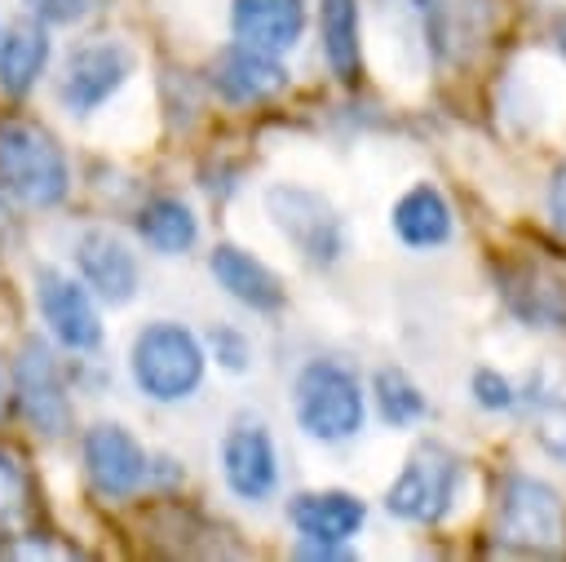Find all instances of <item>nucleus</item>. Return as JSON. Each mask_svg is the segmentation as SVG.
Segmentation results:
<instances>
[{
  "label": "nucleus",
  "instance_id": "nucleus-7",
  "mask_svg": "<svg viewBox=\"0 0 566 562\" xmlns=\"http://www.w3.org/2000/svg\"><path fill=\"white\" fill-rule=\"evenodd\" d=\"M9 381H13V407L18 416L44 434V438H62L71 429V398H66V381H62V367L53 358V350L40 341V336H27L18 345V358L9 367Z\"/></svg>",
  "mask_w": 566,
  "mask_h": 562
},
{
  "label": "nucleus",
  "instance_id": "nucleus-16",
  "mask_svg": "<svg viewBox=\"0 0 566 562\" xmlns=\"http://www.w3.org/2000/svg\"><path fill=\"white\" fill-rule=\"evenodd\" d=\"M287 522L296 527L301 540H332V544H349L358 535V527L367 522V504L354 491L340 487H323V491H296L287 500Z\"/></svg>",
  "mask_w": 566,
  "mask_h": 562
},
{
  "label": "nucleus",
  "instance_id": "nucleus-22",
  "mask_svg": "<svg viewBox=\"0 0 566 562\" xmlns=\"http://www.w3.org/2000/svg\"><path fill=\"white\" fill-rule=\"evenodd\" d=\"M371 394H376V407H380V420L402 429V425H416L429 416V398L420 394V385L402 372V367H380L376 381H371Z\"/></svg>",
  "mask_w": 566,
  "mask_h": 562
},
{
  "label": "nucleus",
  "instance_id": "nucleus-8",
  "mask_svg": "<svg viewBox=\"0 0 566 562\" xmlns=\"http://www.w3.org/2000/svg\"><path fill=\"white\" fill-rule=\"evenodd\" d=\"M35 310L49 327V336L71 350V354H93L102 345V314H97V296L84 288V279L57 270V266H40L35 270Z\"/></svg>",
  "mask_w": 566,
  "mask_h": 562
},
{
  "label": "nucleus",
  "instance_id": "nucleus-14",
  "mask_svg": "<svg viewBox=\"0 0 566 562\" xmlns=\"http://www.w3.org/2000/svg\"><path fill=\"white\" fill-rule=\"evenodd\" d=\"M75 270H80L84 288L106 305H128L137 296V283H142L133 248L102 226H93L75 239Z\"/></svg>",
  "mask_w": 566,
  "mask_h": 562
},
{
  "label": "nucleus",
  "instance_id": "nucleus-29",
  "mask_svg": "<svg viewBox=\"0 0 566 562\" xmlns=\"http://www.w3.org/2000/svg\"><path fill=\"white\" fill-rule=\"evenodd\" d=\"M296 558H323V562H336V558H349V544H332V540H296Z\"/></svg>",
  "mask_w": 566,
  "mask_h": 562
},
{
  "label": "nucleus",
  "instance_id": "nucleus-10",
  "mask_svg": "<svg viewBox=\"0 0 566 562\" xmlns=\"http://www.w3.org/2000/svg\"><path fill=\"white\" fill-rule=\"evenodd\" d=\"M221 478L226 487L256 504L279 487V451L270 438V425L252 412H239L221 434Z\"/></svg>",
  "mask_w": 566,
  "mask_h": 562
},
{
  "label": "nucleus",
  "instance_id": "nucleus-24",
  "mask_svg": "<svg viewBox=\"0 0 566 562\" xmlns=\"http://www.w3.org/2000/svg\"><path fill=\"white\" fill-rule=\"evenodd\" d=\"M203 354H212L226 372H248V367H252V341H248L239 327H230V323L208 327V336H203Z\"/></svg>",
  "mask_w": 566,
  "mask_h": 562
},
{
  "label": "nucleus",
  "instance_id": "nucleus-26",
  "mask_svg": "<svg viewBox=\"0 0 566 562\" xmlns=\"http://www.w3.org/2000/svg\"><path fill=\"white\" fill-rule=\"evenodd\" d=\"M535 438H539V447H544L557 465H566V394H562V398H548V403L539 407V416H535Z\"/></svg>",
  "mask_w": 566,
  "mask_h": 562
},
{
  "label": "nucleus",
  "instance_id": "nucleus-6",
  "mask_svg": "<svg viewBox=\"0 0 566 562\" xmlns=\"http://www.w3.org/2000/svg\"><path fill=\"white\" fill-rule=\"evenodd\" d=\"M265 217L310 266H336L345 257V221L327 195L301 181L265 186Z\"/></svg>",
  "mask_w": 566,
  "mask_h": 562
},
{
  "label": "nucleus",
  "instance_id": "nucleus-4",
  "mask_svg": "<svg viewBox=\"0 0 566 562\" xmlns=\"http://www.w3.org/2000/svg\"><path fill=\"white\" fill-rule=\"evenodd\" d=\"M464 482V460L455 447H447L442 438H420L402 469L394 473V482L385 487V509L398 522H416V527H433L451 513L455 496Z\"/></svg>",
  "mask_w": 566,
  "mask_h": 562
},
{
  "label": "nucleus",
  "instance_id": "nucleus-11",
  "mask_svg": "<svg viewBox=\"0 0 566 562\" xmlns=\"http://www.w3.org/2000/svg\"><path fill=\"white\" fill-rule=\"evenodd\" d=\"M80 460H84V473L93 482L97 496L106 500H128L142 482H146V447L115 420H97L84 429L80 438Z\"/></svg>",
  "mask_w": 566,
  "mask_h": 562
},
{
  "label": "nucleus",
  "instance_id": "nucleus-19",
  "mask_svg": "<svg viewBox=\"0 0 566 562\" xmlns=\"http://www.w3.org/2000/svg\"><path fill=\"white\" fill-rule=\"evenodd\" d=\"M389 226L407 248H442L451 239V204L433 181H416L389 208Z\"/></svg>",
  "mask_w": 566,
  "mask_h": 562
},
{
  "label": "nucleus",
  "instance_id": "nucleus-3",
  "mask_svg": "<svg viewBox=\"0 0 566 562\" xmlns=\"http://www.w3.org/2000/svg\"><path fill=\"white\" fill-rule=\"evenodd\" d=\"M296 425L318 443H345L367 420V394L354 367L336 358H310L292 381Z\"/></svg>",
  "mask_w": 566,
  "mask_h": 562
},
{
  "label": "nucleus",
  "instance_id": "nucleus-27",
  "mask_svg": "<svg viewBox=\"0 0 566 562\" xmlns=\"http://www.w3.org/2000/svg\"><path fill=\"white\" fill-rule=\"evenodd\" d=\"M22 9L44 27H75L88 18V0H22Z\"/></svg>",
  "mask_w": 566,
  "mask_h": 562
},
{
  "label": "nucleus",
  "instance_id": "nucleus-15",
  "mask_svg": "<svg viewBox=\"0 0 566 562\" xmlns=\"http://www.w3.org/2000/svg\"><path fill=\"white\" fill-rule=\"evenodd\" d=\"M230 31L261 53H292L305 35V0H230Z\"/></svg>",
  "mask_w": 566,
  "mask_h": 562
},
{
  "label": "nucleus",
  "instance_id": "nucleus-21",
  "mask_svg": "<svg viewBox=\"0 0 566 562\" xmlns=\"http://www.w3.org/2000/svg\"><path fill=\"white\" fill-rule=\"evenodd\" d=\"M318 35L323 58L340 84H354L363 71V27H358V0H318Z\"/></svg>",
  "mask_w": 566,
  "mask_h": 562
},
{
  "label": "nucleus",
  "instance_id": "nucleus-20",
  "mask_svg": "<svg viewBox=\"0 0 566 562\" xmlns=\"http://www.w3.org/2000/svg\"><path fill=\"white\" fill-rule=\"evenodd\" d=\"M133 226H137L142 243H146L150 252H159V257H181V252H190L195 239H199V217H195L190 204L177 199V195H155V199H146V204L137 208Z\"/></svg>",
  "mask_w": 566,
  "mask_h": 562
},
{
  "label": "nucleus",
  "instance_id": "nucleus-9",
  "mask_svg": "<svg viewBox=\"0 0 566 562\" xmlns=\"http://www.w3.org/2000/svg\"><path fill=\"white\" fill-rule=\"evenodd\" d=\"M128 75H133V49L119 40H93L66 53L57 75V97L71 115H93L124 89Z\"/></svg>",
  "mask_w": 566,
  "mask_h": 562
},
{
  "label": "nucleus",
  "instance_id": "nucleus-30",
  "mask_svg": "<svg viewBox=\"0 0 566 562\" xmlns=\"http://www.w3.org/2000/svg\"><path fill=\"white\" fill-rule=\"evenodd\" d=\"M553 35H557V49L566 53V18H557V27H553Z\"/></svg>",
  "mask_w": 566,
  "mask_h": 562
},
{
  "label": "nucleus",
  "instance_id": "nucleus-1",
  "mask_svg": "<svg viewBox=\"0 0 566 562\" xmlns=\"http://www.w3.org/2000/svg\"><path fill=\"white\" fill-rule=\"evenodd\" d=\"M66 190L71 164L57 137L27 115H0V195L22 208H57Z\"/></svg>",
  "mask_w": 566,
  "mask_h": 562
},
{
  "label": "nucleus",
  "instance_id": "nucleus-23",
  "mask_svg": "<svg viewBox=\"0 0 566 562\" xmlns=\"http://www.w3.org/2000/svg\"><path fill=\"white\" fill-rule=\"evenodd\" d=\"M31 518V473L13 447H0V527L18 531Z\"/></svg>",
  "mask_w": 566,
  "mask_h": 562
},
{
  "label": "nucleus",
  "instance_id": "nucleus-28",
  "mask_svg": "<svg viewBox=\"0 0 566 562\" xmlns=\"http://www.w3.org/2000/svg\"><path fill=\"white\" fill-rule=\"evenodd\" d=\"M548 221L566 239V159L553 168V181H548Z\"/></svg>",
  "mask_w": 566,
  "mask_h": 562
},
{
  "label": "nucleus",
  "instance_id": "nucleus-31",
  "mask_svg": "<svg viewBox=\"0 0 566 562\" xmlns=\"http://www.w3.org/2000/svg\"><path fill=\"white\" fill-rule=\"evenodd\" d=\"M0 416H4V372H0Z\"/></svg>",
  "mask_w": 566,
  "mask_h": 562
},
{
  "label": "nucleus",
  "instance_id": "nucleus-25",
  "mask_svg": "<svg viewBox=\"0 0 566 562\" xmlns=\"http://www.w3.org/2000/svg\"><path fill=\"white\" fill-rule=\"evenodd\" d=\"M469 394L482 412H513L517 407V385L509 376H500L495 367H478L469 381Z\"/></svg>",
  "mask_w": 566,
  "mask_h": 562
},
{
  "label": "nucleus",
  "instance_id": "nucleus-5",
  "mask_svg": "<svg viewBox=\"0 0 566 562\" xmlns=\"http://www.w3.org/2000/svg\"><path fill=\"white\" fill-rule=\"evenodd\" d=\"M495 540L513 553H557L566 544L562 491L535 473H509L495 491Z\"/></svg>",
  "mask_w": 566,
  "mask_h": 562
},
{
  "label": "nucleus",
  "instance_id": "nucleus-32",
  "mask_svg": "<svg viewBox=\"0 0 566 562\" xmlns=\"http://www.w3.org/2000/svg\"><path fill=\"white\" fill-rule=\"evenodd\" d=\"M0 226H4V195H0Z\"/></svg>",
  "mask_w": 566,
  "mask_h": 562
},
{
  "label": "nucleus",
  "instance_id": "nucleus-13",
  "mask_svg": "<svg viewBox=\"0 0 566 562\" xmlns=\"http://www.w3.org/2000/svg\"><path fill=\"white\" fill-rule=\"evenodd\" d=\"M495 283L504 305L526 327H553L566 332V279L539 261H504L495 266Z\"/></svg>",
  "mask_w": 566,
  "mask_h": 562
},
{
  "label": "nucleus",
  "instance_id": "nucleus-12",
  "mask_svg": "<svg viewBox=\"0 0 566 562\" xmlns=\"http://www.w3.org/2000/svg\"><path fill=\"white\" fill-rule=\"evenodd\" d=\"M208 84L221 102L230 106H252V102H270L274 93L287 89V66L274 53H261L252 44L230 40L226 49L212 53L208 62Z\"/></svg>",
  "mask_w": 566,
  "mask_h": 562
},
{
  "label": "nucleus",
  "instance_id": "nucleus-17",
  "mask_svg": "<svg viewBox=\"0 0 566 562\" xmlns=\"http://www.w3.org/2000/svg\"><path fill=\"white\" fill-rule=\"evenodd\" d=\"M208 270H212L217 288H226V296H234L239 305H248L256 314H274L287 301V288L279 283V274L265 261H256L252 252H243L239 243H217L208 252Z\"/></svg>",
  "mask_w": 566,
  "mask_h": 562
},
{
  "label": "nucleus",
  "instance_id": "nucleus-18",
  "mask_svg": "<svg viewBox=\"0 0 566 562\" xmlns=\"http://www.w3.org/2000/svg\"><path fill=\"white\" fill-rule=\"evenodd\" d=\"M49 53H53V44H49L44 22H35V18L9 22L0 31V93L27 97L40 84V75L49 71Z\"/></svg>",
  "mask_w": 566,
  "mask_h": 562
},
{
  "label": "nucleus",
  "instance_id": "nucleus-2",
  "mask_svg": "<svg viewBox=\"0 0 566 562\" xmlns=\"http://www.w3.org/2000/svg\"><path fill=\"white\" fill-rule=\"evenodd\" d=\"M203 367H208L203 341L190 327L172 323V319H155V323H146L133 336L128 372H133V385L150 403H181V398H190L203 385Z\"/></svg>",
  "mask_w": 566,
  "mask_h": 562
}]
</instances>
